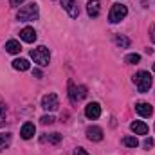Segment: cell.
Masks as SVG:
<instances>
[{
    "instance_id": "obj_23",
    "label": "cell",
    "mask_w": 155,
    "mask_h": 155,
    "mask_svg": "<svg viewBox=\"0 0 155 155\" xmlns=\"http://www.w3.org/2000/svg\"><path fill=\"white\" fill-rule=\"evenodd\" d=\"M54 121H56L54 116H43L41 119H40V123H41V124H52Z\"/></svg>"
},
{
    "instance_id": "obj_17",
    "label": "cell",
    "mask_w": 155,
    "mask_h": 155,
    "mask_svg": "<svg viewBox=\"0 0 155 155\" xmlns=\"http://www.w3.org/2000/svg\"><path fill=\"white\" fill-rule=\"evenodd\" d=\"M123 144L128 146V148H137V146H139V141H137V137H134V135H126V137L123 139Z\"/></svg>"
},
{
    "instance_id": "obj_14",
    "label": "cell",
    "mask_w": 155,
    "mask_h": 155,
    "mask_svg": "<svg viewBox=\"0 0 155 155\" xmlns=\"http://www.w3.org/2000/svg\"><path fill=\"white\" fill-rule=\"evenodd\" d=\"M5 51H7L9 54H18V52L22 51V45H20V41H16V40H9V41L5 43Z\"/></svg>"
},
{
    "instance_id": "obj_10",
    "label": "cell",
    "mask_w": 155,
    "mask_h": 155,
    "mask_svg": "<svg viewBox=\"0 0 155 155\" xmlns=\"http://www.w3.org/2000/svg\"><path fill=\"white\" fill-rule=\"evenodd\" d=\"M135 110H137L139 116H143V117H150L153 114V107H152L150 103H144V101L137 103V105H135Z\"/></svg>"
},
{
    "instance_id": "obj_13",
    "label": "cell",
    "mask_w": 155,
    "mask_h": 155,
    "mask_svg": "<svg viewBox=\"0 0 155 155\" xmlns=\"http://www.w3.org/2000/svg\"><path fill=\"white\" fill-rule=\"evenodd\" d=\"M36 134V126L33 124V123H25L24 126H22V130H20V135H22V139H31L33 135Z\"/></svg>"
},
{
    "instance_id": "obj_5",
    "label": "cell",
    "mask_w": 155,
    "mask_h": 155,
    "mask_svg": "<svg viewBox=\"0 0 155 155\" xmlns=\"http://www.w3.org/2000/svg\"><path fill=\"white\" fill-rule=\"evenodd\" d=\"M58 107H60V101H58V96L56 94H45L43 97H41V108L43 110H47V112H54V110H58Z\"/></svg>"
},
{
    "instance_id": "obj_12",
    "label": "cell",
    "mask_w": 155,
    "mask_h": 155,
    "mask_svg": "<svg viewBox=\"0 0 155 155\" xmlns=\"http://www.w3.org/2000/svg\"><path fill=\"white\" fill-rule=\"evenodd\" d=\"M130 128H132V132H134L135 135H146V134H148V124L143 123V121H134V123L130 124Z\"/></svg>"
},
{
    "instance_id": "obj_11",
    "label": "cell",
    "mask_w": 155,
    "mask_h": 155,
    "mask_svg": "<svg viewBox=\"0 0 155 155\" xmlns=\"http://www.w3.org/2000/svg\"><path fill=\"white\" fill-rule=\"evenodd\" d=\"M99 11H101V2H99V0H88V4H87V13H88V16L96 18V16H99Z\"/></svg>"
},
{
    "instance_id": "obj_8",
    "label": "cell",
    "mask_w": 155,
    "mask_h": 155,
    "mask_svg": "<svg viewBox=\"0 0 155 155\" xmlns=\"http://www.w3.org/2000/svg\"><path fill=\"white\" fill-rule=\"evenodd\" d=\"M36 31L33 29V27H24L22 31H20V38L24 40L25 43H35L36 41Z\"/></svg>"
},
{
    "instance_id": "obj_21",
    "label": "cell",
    "mask_w": 155,
    "mask_h": 155,
    "mask_svg": "<svg viewBox=\"0 0 155 155\" xmlns=\"http://www.w3.org/2000/svg\"><path fill=\"white\" fill-rule=\"evenodd\" d=\"M41 141H49V143H52V144H58V143L61 141V135L54 132V134H51L49 137H41Z\"/></svg>"
},
{
    "instance_id": "obj_15",
    "label": "cell",
    "mask_w": 155,
    "mask_h": 155,
    "mask_svg": "<svg viewBox=\"0 0 155 155\" xmlns=\"http://www.w3.org/2000/svg\"><path fill=\"white\" fill-rule=\"evenodd\" d=\"M29 61L25 60V58H16L15 61H13V69H16V71H29Z\"/></svg>"
},
{
    "instance_id": "obj_19",
    "label": "cell",
    "mask_w": 155,
    "mask_h": 155,
    "mask_svg": "<svg viewBox=\"0 0 155 155\" xmlns=\"http://www.w3.org/2000/svg\"><path fill=\"white\" fill-rule=\"evenodd\" d=\"M116 43L121 49H128L132 41H130V38H126V36H116Z\"/></svg>"
},
{
    "instance_id": "obj_27",
    "label": "cell",
    "mask_w": 155,
    "mask_h": 155,
    "mask_svg": "<svg viewBox=\"0 0 155 155\" xmlns=\"http://www.w3.org/2000/svg\"><path fill=\"white\" fill-rule=\"evenodd\" d=\"M74 155H88L83 148H76V152H74Z\"/></svg>"
},
{
    "instance_id": "obj_3",
    "label": "cell",
    "mask_w": 155,
    "mask_h": 155,
    "mask_svg": "<svg viewBox=\"0 0 155 155\" xmlns=\"http://www.w3.org/2000/svg\"><path fill=\"white\" fill-rule=\"evenodd\" d=\"M31 58L35 60V63H38L40 67H47L49 61H51V52L45 45H40L36 49L31 51Z\"/></svg>"
},
{
    "instance_id": "obj_7",
    "label": "cell",
    "mask_w": 155,
    "mask_h": 155,
    "mask_svg": "<svg viewBox=\"0 0 155 155\" xmlns=\"http://www.w3.org/2000/svg\"><path fill=\"white\" fill-rule=\"evenodd\" d=\"M87 139L94 141V143H99L103 139V130L99 126H88L87 128Z\"/></svg>"
},
{
    "instance_id": "obj_9",
    "label": "cell",
    "mask_w": 155,
    "mask_h": 155,
    "mask_svg": "<svg viewBox=\"0 0 155 155\" xmlns=\"http://www.w3.org/2000/svg\"><path fill=\"white\" fill-rule=\"evenodd\" d=\"M61 5H63V9H65L72 18H76L78 15H79V9H78L76 0H61Z\"/></svg>"
},
{
    "instance_id": "obj_26",
    "label": "cell",
    "mask_w": 155,
    "mask_h": 155,
    "mask_svg": "<svg viewBox=\"0 0 155 155\" xmlns=\"http://www.w3.org/2000/svg\"><path fill=\"white\" fill-rule=\"evenodd\" d=\"M150 38H152V41L155 43V24L150 27Z\"/></svg>"
},
{
    "instance_id": "obj_16",
    "label": "cell",
    "mask_w": 155,
    "mask_h": 155,
    "mask_svg": "<svg viewBox=\"0 0 155 155\" xmlns=\"http://www.w3.org/2000/svg\"><path fill=\"white\" fill-rule=\"evenodd\" d=\"M78 92H79V88L72 81H69V97H71V103H78L79 101V94Z\"/></svg>"
},
{
    "instance_id": "obj_20",
    "label": "cell",
    "mask_w": 155,
    "mask_h": 155,
    "mask_svg": "<svg viewBox=\"0 0 155 155\" xmlns=\"http://www.w3.org/2000/svg\"><path fill=\"white\" fill-rule=\"evenodd\" d=\"M124 61H126V63H130V65H135V63H139V61H141V56H139L137 52H132V54H128V56L124 58Z\"/></svg>"
},
{
    "instance_id": "obj_4",
    "label": "cell",
    "mask_w": 155,
    "mask_h": 155,
    "mask_svg": "<svg viewBox=\"0 0 155 155\" xmlns=\"http://www.w3.org/2000/svg\"><path fill=\"white\" fill-rule=\"evenodd\" d=\"M126 15H128L126 5H123V4H114L112 9H110V13H108V20H110L112 24H119L121 20H124Z\"/></svg>"
},
{
    "instance_id": "obj_6",
    "label": "cell",
    "mask_w": 155,
    "mask_h": 155,
    "mask_svg": "<svg viewBox=\"0 0 155 155\" xmlns=\"http://www.w3.org/2000/svg\"><path fill=\"white\" fill-rule=\"evenodd\" d=\"M85 116L88 119H97L101 116V105L99 103H88L85 107Z\"/></svg>"
},
{
    "instance_id": "obj_22",
    "label": "cell",
    "mask_w": 155,
    "mask_h": 155,
    "mask_svg": "<svg viewBox=\"0 0 155 155\" xmlns=\"http://www.w3.org/2000/svg\"><path fill=\"white\" fill-rule=\"evenodd\" d=\"M5 112H7V108H5V103L0 99V126L5 123Z\"/></svg>"
},
{
    "instance_id": "obj_1",
    "label": "cell",
    "mask_w": 155,
    "mask_h": 155,
    "mask_svg": "<svg viewBox=\"0 0 155 155\" xmlns=\"http://www.w3.org/2000/svg\"><path fill=\"white\" fill-rule=\"evenodd\" d=\"M38 15H40L38 4L36 2H31V4H25V5H22L18 9L16 18L20 22H33V20H38Z\"/></svg>"
},
{
    "instance_id": "obj_28",
    "label": "cell",
    "mask_w": 155,
    "mask_h": 155,
    "mask_svg": "<svg viewBox=\"0 0 155 155\" xmlns=\"http://www.w3.org/2000/svg\"><path fill=\"white\" fill-rule=\"evenodd\" d=\"M33 74H35V78H41V71L35 69V71H33Z\"/></svg>"
},
{
    "instance_id": "obj_2",
    "label": "cell",
    "mask_w": 155,
    "mask_h": 155,
    "mask_svg": "<svg viewBox=\"0 0 155 155\" xmlns=\"http://www.w3.org/2000/svg\"><path fill=\"white\" fill-rule=\"evenodd\" d=\"M134 83H135L137 90L144 94V92L150 90V87H152V83H153V78H152L150 72H146V71H139V72L134 76Z\"/></svg>"
},
{
    "instance_id": "obj_25",
    "label": "cell",
    "mask_w": 155,
    "mask_h": 155,
    "mask_svg": "<svg viewBox=\"0 0 155 155\" xmlns=\"http://www.w3.org/2000/svg\"><path fill=\"white\" fill-rule=\"evenodd\" d=\"M9 2H11V5H13V7H18V5H22V4H24V0H9Z\"/></svg>"
},
{
    "instance_id": "obj_24",
    "label": "cell",
    "mask_w": 155,
    "mask_h": 155,
    "mask_svg": "<svg viewBox=\"0 0 155 155\" xmlns=\"http://www.w3.org/2000/svg\"><path fill=\"white\" fill-rule=\"evenodd\" d=\"M152 146H153V141H152V139H146V141H144V148H146V150H150Z\"/></svg>"
},
{
    "instance_id": "obj_18",
    "label": "cell",
    "mask_w": 155,
    "mask_h": 155,
    "mask_svg": "<svg viewBox=\"0 0 155 155\" xmlns=\"http://www.w3.org/2000/svg\"><path fill=\"white\" fill-rule=\"evenodd\" d=\"M11 144V134H0V152Z\"/></svg>"
},
{
    "instance_id": "obj_29",
    "label": "cell",
    "mask_w": 155,
    "mask_h": 155,
    "mask_svg": "<svg viewBox=\"0 0 155 155\" xmlns=\"http://www.w3.org/2000/svg\"><path fill=\"white\" fill-rule=\"evenodd\" d=\"M153 71H155V63H153Z\"/></svg>"
}]
</instances>
